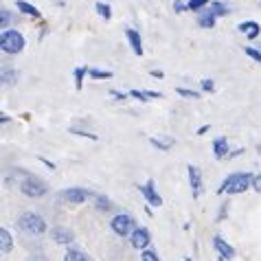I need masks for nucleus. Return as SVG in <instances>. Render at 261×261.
<instances>
[{"label": "nucleus", "mask_w": 261, "mask_h": 261, "mask_svg": "<svg viewBox=\"0 0 261 261\" xmlns=\"http://www.w3.org/2000/svg\"><path fill=\"white\" fill-rule=\"evenodd\" d=\"M252 173H246V171H237V173H230L228 178H224V182L220 185L217 193H228V195H237V193H244L248 187L252 185Z\"/></svg>", "instance_id": "f257e3e1"}, {"label": "nucleus", "mask_w": 261, "mask_h": 261, "mask_svg": "<svg viewBox=\"0 0 261 261\" xmlns=\"http://www.w3.org/2000/svg\"><path fill=\"white\" fill-rule=\"evenodd\" d=\"M244 154V149H235V151H230L228 158H237V156H242Z\"/></svg>", "instance_id": "ea45409f"}, {"label": "nucleus", "mask_w": 261, "mask_h": 261, "mask_svg": "<svg viewBox=\"0 0 261 261\" xmlns=\"http://www.w3.org/2000/svg\"><path fill=\"white\" fill-rule=\"evenodd\" d=\"M0 48L9 55H16L24 48V38L22 33L16 31V29H7V31L0 33Z\"/></svg>", "instance_id": "7ed1b4c3"}, {"label": "nucleus", "mask_w": 261, "mask_h": 261, "mask_svg": "<svg viewBox=\"0 0 261 261\" xmlns=\"http://www.w3.org/2000/svg\"><path fill=\"white\" fill-rule=\"evenodd\" d=\"M176 92H178L180 97H187V99H200V92H195L191 88H182V86H178Z\"/></svg>", "instance_id": "a878e982"}, {"label": "nucleus", "mask_w": 261, "mask_h": 261, "mask_svg": "<svg viewBox=\"0 0 261 261\" xmlns=\"http://www.w3.org/2000/svg\"><path fill=\"white\" fill-rule=\"evenodd\" d=\"M11 119L9 117H7V114H3V117H0V123H9Z\"/></svg>", "instance_id": "37998d69"}, {"label": "nucleus", "mask_w": 261, "mask_h": 261, "mask_svg": "<svg viewBox=\"0 0 261 261\" xmlns=\"http://www.w3.org/2000/svg\"><path fill=\"white\" fill-rule=\"evenodd\" d=\"M145 95H147V99H161L163 97L161 92H154V90H145Z\"/></svg>", "instance_id": "c9c22d12"}, {"label": "nucleus", "mask_w": 261, "mask_h": 261, "mask_svg": "<svg viewBox=\"0 0 261 261\" xmlns=\"http://www.w3.org/2000/svg\"><path fill=\"white\" fill-rule=\"evenodd\" d=\"M259 50H261V44H259Z\"/></svg>", "instance_id": "49530a36"}, {"label": "nucleus", "mask_w": 261, "mask_h": 261, "mask_svg": "<svg viewBox=\"0 0 261 261\" xmlns=\"http://www.w3.org/2000/svg\"><path fill=\"white\" fill-rule=\"evenodd\" d=\"M213 246H215V250L220 252L222 259H226V261H228V259H235V248H233V246H230L224 237H220V235L213 237Z\"/></svg>", "instance_id": "9d476101"}, {"label": "nucleus", "mask_w": 261, "mask_h": 261, "mask_svg": "<svg viewBox=\"0 0 261 261\" xmlns=\"http://www.w3.org/2000/svg\"><path fill=\"white\" fill-rule=\"evenodd\" d=\"M244 53L248 55V57H252V60H255V62H259V64H261V50H259V48L246 46V48H244Z\"/></svg>", "instance_id": "c85d7f7f"}, {"label": "nucleus", "mask_w": 261, "mask_h": 261, "mask_svg": "<svg viewBox=\"0 0 261 261\" xmlns=\"http://www.w3.org/2000/svg\"><path fill=\"white\" fill-rule=\"evenodd\" d=\"M257 149H259V154H261V143H259V147H257Z\"/></svg>", "instance_id": "c03bdc74"}, {"label": "nucleus", "mask_w": 261, "mask_h": 261, "mask_svg": "<svg viewBox=\"0 0 261 261\" xmlns=\"http://www.w3.org/2000/svg\"><path fill=\"white\" fill-rule=\"evenodd\" d=\"M88 75L92 79H110L112 77V72H108V70H99V68H90Z\"/></svg>", "instance_id": "bb28decb"}, {"label": "nucleus", "mask_w": 261, "mask_h": 261, "mask_svg": "<svg viewBox=\"0 0 261 261\" xmlns=\"http://www.w3.org/2000/svg\"><path fill=\"white\" fill-rule=\"evenodd\" d=\"M95 198V206L99 208V211H110L112 208V202L106 198V195H92Z\"/></svg>", "instance_id": "5701e85b"}, {"label": "nucleus", "mask_w": 261, "mask_h": 261, "mask_svg": "<svg viewBox=\"0 0 261 261\" xmlns=\"http://www.w3.org/2000/svg\"><path fill=\"white\" fill-rule=\"evenodd\" d=\"M129 244H132L134 248H139V250H147V246L151 244L149 230H147V228H143V226H139L132 235H129Z\"/></svg>", "instance_id": "1a4fd4ad"}, {"label": "nucleus", "mask_w": 261, "mask_h": 261, "mask_svg": "<svg viewBox=\"0 0 261 261\" xmlns=\"http://www.w3.org/2000/svg\"><path fill=\"white\" fill-rule=\"evenodd\" d=\"M141 261H161V259H158V255H156V252L154 250H143V255H141Z\"/></svg>", "instance_id": "2f4dec72"}, {"label": "nucleus", "mask_w": 261, "mask_h": 261, "mask_svg": "<svg viewBox=\"0 0 261 261\" xmlns=\"http://www.w3.org/2000/svg\"><path fill=\"white\" fill-rule=\"evenodd\" d=\"M252 187H255V191L261 193V173H257V176L252 178Z\"/></svg>", "instance_id": "f704fd0d"}, {"label": "nucleus", "mask_w": 261, "mask_h": 261, "mask_svg": "<svg viewBox=\"0 0 261 261\" xmlns=\"http://www.w3.org/2000/svg\"><path fill=\"white\" fill-rule=\"evenodd\" d=\"M213 154L215 158H228V141L224 139V136H220V139H215L213 141Z\"/></svg>", "instance_id": "4468645a"}, {"label": "nucleus", "mask_w": 261, "mask_h": 261, "mask_svg": "<svg viewBox=\"0 0 261 261\" xmlns=\"http://www.w3.org/2000/svg\"><path fill=\"white\" fill-rule=\"evenodd\" d=\"M198 24H200V27H206V29H213V24H215V16H213L211 11H200Z\"/></svg>", "instance_id": "6ab92c4d"}, {"label": "nucleus", "mask_w": 261, "mask_h": 261, "mask_svg": "<svg viewBox=\"0 0 261 261\" xmlns=\"http://www.w3.org/2000/svg\"><path fill=\"white\" fill-rule=\"evenodd\" d=\"M110 97L117 99V101H125L127 99V95H123V92H119V90H110Z\"/></svg>", "instance_id": "72a5a7b5"}, {"label": "nucleus", "mask_w": 261, "mask_h": 261, "mask_svg": "<svg viewBox=\"0 0 261 261\" xmlns=\"http://www.w3.org/2000/svg\"><path fill=\"white\" fill-rule=\"evenodd\" d=\"M90 72V68L88 66H79V68H75V90H82L84 88V77Z\"/></svg>", "instance_id": "aec40b11"}, {"label": "nucleus", "mask_w": 261, "mask_h": 261, "mask_svg": "<svg viewBox=\"0 0 261 261\" xmlns=\"http://www.w3.org/2000/svg\"><path fill=\"white\" fill-rule=\"evenodd\" d=\"M11 248H13V239L9 235V230L0 228V250H3V255H9Z\"/></svg>", "instance_id": "f3484780"}, {"label": "nucleus", "mask_w": 261, "mask_h": 261, "mask_svg": "<svg viewBox=\"0 0 261 261\" xmlns=\"http://www.w3.org/2000/svg\"><path fill=\"white\" fill-rule=\"evenodd\" d=\"M206 132H208V125H202V127L198 129V134H200V136H202V134H206Z\"/></svg>", "instance_id": "a19ab883"}, {"label": "nucleus", "mask_w": 261, "mask_h": 261, "mask_svg": "<svg viewBox=\"0 0 261 261\" xmlns=\"http://www.w3.org/2000/svg\"><path fill=\"white\" fill-rule=\"evenodd\" d=\"M149 143L154 145V147H158L161 151H167V149H171L173 145H176V141H173V139H167V136H151Z\"/></svg>", "instance_id": "dca6fc26"}, {"label": "nucleus", "mask_w": 261, "mask_h": 261, "mask_svg": "<svg viewBox=\"0 0 261 261\" xmlns=\"http://www.w3.org/2000/svg\"><path fill=\"white\" fill-rule=\"evenodd\" d=\"M95 193H90L88 189H82V187H70L62 193V198L68 202V204H84L88 198H92Z\"/></svg>", "instance_id": "0eeeda50"}, {"label": "nucleus", "mask_w": 261, "mask_h": 261, "mask_svg": "<svg viewBox=\"0 0 261 261\" xmlns=\"http://www.w3.org/2000/svg\"><path fill=\"white\" fill-rule=\"evenodd\" d=\"M64 261H92L86 252L82 250H75V248H68L66 250V255H64Z\"/></svg>", "instance_id": "a211bd4d"}, {"label": "nucleus", "mask_w": 261, "mask_h": 261, "mask_svg": "<svg viewBox=\"0 0 261 261\" xmlns=\"http://www.w3.org/2000/svg\"><path fill=\"white\" fill-rule=\"evenodd\" d=\"M149 75H151V77H163V72H161V70H151Z\"/></svg>", "instance_id": "79ce46f5"}, {"label": "nucleus", "mask_w": 261, "mask_h": 261, "mask_svg": "<svg viewBox=\"0 0 261 261\" xmlns=\"http://www.w3.org/2000/svg\"><path fill=\"white\" fill-rule=\"evenodd\" d=\"M220 261H226V259H222V257H220Z\"/></svg>", "instance_id": "a18cd8bd"}, {"label": "nucleus", "mask_w": 261, "mask_h": 261, "mask_svg": "<svg viewBox=\"0 0 261 261\" xmlns=\"http://www.w3.org/2000/svg\"><path fill=\"white\" fill-rule=\"evenodd\" d=\"M11 22V11H7L3 9L0 11V27H3V31H7V24Z\"/></svg>", "instance_id": "cd10ccee"}, {"label": "nucleus", "mask_w": 261, "mask_h": 261, "mask_svg": "<svg viewBox=\"0 0 261 261\" xmlns=\"http://www.w3.org/2000/svg\"><path fill=\"white\" fill-rule=\"evenodd\" d=\"M38 161H40V163H44V165L48 167V169H55V165H53V163H50V161H46V158H44V156H38Z\"/></svg>", "instance_id": "e433bc0d"}, {"label": "nucleus", "mask_w": 261, "mask_h": 261, "mask_svg": "<svg viewBox=\"0 0 261 261\" xmlns=\"http://www.w3.org/2000/svg\"><path fill=\"white\" fill-rule=\"evenodd\" d=\"M173 7H176V13H180L182 9H187V5H182V0H176V5H173Z\"/></svg>", "instance_id": "4c0bfd02"}, {"label": "nucleus", "mask_w": 261, "mask_h": 261, "mask_svg": "<svg viewBox=\"0 0 261 261\" xmlns=\"http://www.w3.org/2000/svg\"><path fill=\"white\" fill-rule=\"evenodd\" d=\"M16 79H18L16 70H11L9 66H3V84L5 86H13V84H16Z\"/></svg>", "instance_id": "4be33fe9"}, {"label": "nucleus", "mask_w": 261, "mask_h": 261, "mask_svg": "<svg viewBox=\"0 0 261 261\" xmlns=\"http://www.w3.org/2000/svg\"><path fill=\"white\" fill-rule=\"evenodd\" d=\"M97 13L103 20H110L112 18V9H110V5H106V3H97Z\"/></svg>", "instance_id": "393cba45"}, {"label": "nucleus", "mask_w": 261, "mask_h": 261, "mask_svg": "<svg viewBox=\"0 0 261 261\" xmlns=\"http://www.w3.org/2000/svg\"><path fill=\"white\" fill-rule=\"evenodd\" d=\"M125 35L129 40V46H132V50L136 55H143V42H141V35L136 29H125Z\"/></svg>", "instance_id": "ddd939ff"}, {"label": "nucleus", "mask_w": 261, "mask_h": 261, "mask_svg": "<svg viewBox=\"0 0 261 261\" xmlns=\"http://www.w3.org/2000/svg\"><path fill=\"white\" fill-rule=\"evenodd\" d=\"M208 11H211L215 18H220V16H226L230 9H228V5H224V3H211L208 5Z\"/></svg>", "instance_id": "412c9836"}, {"label": "nucleus", "mask_w": 261, "mask_h": 261, "mask_svg": "<svg viewBox=\"0 0 261 261\" xmlns=\"http://www.w3.org/2000/svg\"><path fill=\"white\" fill-rule=\"evenodd\" d=\"M50 239H53L55 244H64V246H68V244H72V239H75V235H72L68 228H64V226H55V228H50Z\"/></svg>", "instance_id": "9b49d317"}, {"label": "nucleus", "mask_w": 261, "mask_h": 261, "mask_svg": "<svg viewBox=\"0 0 261 261\" xmlns=\"http://www.w3.org/2000/svg\"><path fill=\"white\" fill-rule=\"evenodd\" d=\"M200 86H202V90H204V92H213L215 90V82H213V79H202Z\"/></svg>", "instance_id": "473e14b6"}, {"label": "nucleus", "mask_w": 261, "mask_h": 261, "mask_svg": "<svg viewBox=\"0 0 261 261\" xmlns=\"http://www.w3.org/2000/svg\"><path fill=\"white\" fill-rule=\"evenodd\" d=\"M16 7H18V11H22V13H24V16H31V18H35V20H40V18H42V13H40L38 7H33L31 3H27V0H18Z\"/></svg>", "instance_id": "2eb2a0df"}, {"label": "nucleus", "mask_w": 261, "mask_h": 261, "mask_svg": "<svg viewBox=\"0 0 261 261\" xmlns=\"http://www.w3.org/2000/svg\"><path fill=\"white\" fill-rule=\"evenodd\" d=\"M129 97L136 99V101H141V103H147V95H145L143 90H129Z\"/></svg>", "instance_id": "7c9ffc66"}, {"label": "nucleus", "mask_w": 261, "mask_h": 261, "mask_svg": "<svg viewBox=\"0 0 261 261\" xmlns=\"http://www.w3.org/2000/svg\"><path fill=\"white\" fill-rule=\"evenodd\" d=\"M208 5H211V0H189L187 3V11H202Z\"/></svg>", "instance_id": "b1692460"}, {"label": "nucleus", "mask_w": 261, "mask_h": 261, "mask_svg": "<svg viewBox=\"0 0 261 261\" xmlns=\"http://www.w3.org/2000/svg\"><path fill=\"white\" fill-rule=\"evenodd\" d=\"M239 31H242L248 40H257L259 33H261V27H259V22H252V20H248V22L239 24Z\"/></svg>", "instance_id": "f8f14e48"}, {"label": "nucleus", "mask_w": 261, "mask_h": 261, "mask_svg": "<svg viewBox=\"0 0 261 261\" xmlns=\"http://www.w3.org/2000/svg\"><path fill=\"white\" fill-rule=\"evenodd\" d=\"M187 173H189V187H191L193 198H200L202 191H204V182H202V171H200V167L189 165V167H187Z\"/></svg>", "instance_id": "6e6552de"}, {"label": "nucleus", "mask_w": 261, "mask_h": 261, "mask_svg": "<svg viewBox=\"0 0 261 261\" xmlns=\"http://www.w3.org/2000/svg\"><path fill=\"white\" fill-rule=\"evenodd\" d=\"M226 208H228V204H224V206H222L220 215H217V222H220V220H224V217H226Z\"/></svg>", "instance_id": "58836bf2"}, {"label": "nucleus", "mask_w": 261, "mask_h": 261, "mask_svg": "<svg viewBox=\"0 0 261 261\" xmlns=\"http://www.w3.org/2000/svg\"><path fill=\"white\" fill-rule=\"evenodd\" d=\"M20 191H22L27 198H42V195L48 191V187L44 180H40L38 176H24V180L20 182Z\"/></svg>", "instance_id": "39448f33"}, {"label": "nucleus", "mask_w": 261, "mask_h": 261, "mask_svg": "<svg viewBox=\"0 0 261 261\" xmlns=\"http://www.w3.org/2000/svg\"><path fill=\"white\" fill-rule=\"evenodd\" d=\"M16 226L22 230L24 235H44L46 233V222H44V217L42 215H38V213H22L18 217V222H16Z\"/></svg>", "instance_id": "f03ea898"}, {"label": "nucleus", "mask_w": 261, "mask_h": 261, "mask_svg": "<svg viewBox=\"0 0 261 261\" xmlns=\"http://www.w3.org/2000/svg\"><path fill=\"white\" fill-rule=\"evenodd\" d=\"M141 193H143V198L147 200V204L151 206V208H161L163 206V198L158 195V191H156V182L154 180H147L145 185H139L136 187Z\"/></svg>", "instance_id": "423d86ee"}, {"label": "nucleus", "mask_w": 261, "mask_h": 261, "mask_svg": "<svg viewBox=\"0 0 261 261\" xmlns=\"http://www.w3.org/2000/svg\"><path fill=\"white\" fill-rule=\"evenodd\" d=\"M70 132H72V134H77V136H84V139L97 141V134H92V132H84V129H77V127H70Z\"/></svg>", "instance_id": "c756f323"}, {"label": "nucleus", "mask_w": 261, "mask_h": 261, "mask_svg": "<svg viewBox=\"0 0 261 261\" xmlns=\"http://www.w3.org/2000/svg\"><path fill=\"white\" fill-rule=\"evenodd\" d=\"M110 228H112V233H114V235H119V237H127V235H132L139 226H136L134 217L129 215V213H119V215H114V217H112Z\"/></svg>", "instance_id": "20e7f679"}]
</instances>
